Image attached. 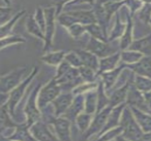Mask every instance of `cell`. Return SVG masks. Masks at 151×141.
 Instances as JSON below:
<instances>
[{"mask_svg":"<svg viewBox=\"0 0 151 141\" xmlns=\"http://www.w3.org/2000/svg\"><path fill=\"white\" fill-rule=\"evenodd\" d=\"M52 124L56 136L59 141H72L71 135V121L66 118L55 117L50 121Z\"/></svg>","mask_w":151,"mask_h":141,"instance_id":"obj_6","label":"cell"},{"mask_svg":"<svg viewBox=\"0 0 151 141\" xmlns=\"http://www.w3.org/2000/svg\"><path fill=\"white\" fill-rule=\"evenodd\" d=\"M119 126H121L123 131L122 135L129 141H137L143 134L131 108L124 107V109L120 119Z\"/></svg>","mask_w":151,"mask_h":141,"instance_id":"obj_1","label":"cell"},{"mask_svg":"<svg viewBox=\"0 0 151 141\" xmlns=\"http://www.w3.org/2000/svg\"><path fill=\"white\" fill-rule=\"evenodd\" d=\"M73 99V94L71 92H64L61 94L52 102L54 106V114L55 117H62L68 109L72 104Z\"/></svg>","mask_w":151,"mask_h":141,"instance_id":"obj_9","label":"cell"},{"mask_svg":"<svg viewBox=\"0 0 151 141\" xmlns=\"http://www.w3.org/2000/svg\"><path fill=\"white\" fill-rule=\"evenodd\" d=\"M112 110V107L108 106L107 107L102 110L101 112L96 114V116L93 119L89 128L85 133H83V135L82 136L83 141L89 140L91 137L94 136V135H96L95 138H97V137L101 133L102 129L105 127Z\"/></svg>","mask_w":151,"mask_h":141,"instance_id":"obj_2","label":"cell"},{"mask_svg":"<svg viewBox=\"0 0 151 141\" xmlns=\"http://www.w3.org/2000/svg\"><path fill=\"white\" fill-rule=\"evenodd\" d=\"M124 109V104H122L121 105H119V106H118L117 107L112 110V111H111L110 114H109V115L108 119H107V122H106L105 127L102 129L101 133H100L98 136L97 137V138H98L99 136H100V135L103 134V133H106L107 131H110V130L114 128L118 124H119L122 114Z\"/></svg>","mask_w":151,"mask_h":141,"instance_id":"obj_13","label":"cell"},{"mask_svg":"<svg viewBox=\"0 0 151 141\" xmlns=\"http://www.w3.org/2000/svg\"><path fill=\"white\" fill-rule=\"evenodd\" d=\"M93 116L86 112H82L77 117L75 122L81 133H85L91 126L93 121Z\"/></svg>","mask_w":151,"mask_h":141,"instance_id":"obj_26","label":"cell"},{"mask_svg":"<svg viewBox=\"0 0 151 141\" xmlns=\"http://www.w3.org/2000/svg\"><path fill=\"white\" fill-rule=\"evenodd\" d=\"M107 104H109V99H107V97L105 95V94H104L103 90H102V85L100 84L98 92V108H97V113H99L102 110L106 108L105 107Z\"/></svg>","mask_w":151,"mask_h":141,"instance_id":"obj_35","label":"cell"},{"mask_svg":"<svg viewBox=\"0 0 151 141\" xmlns=\"http://www.w3.org/2000/svg\"><path fill=\"white\" fill-rule=\"evenodd\" d=\"M131 110L143 133H151V114L133 107Z\"/></svg>","mask_w":151,"mask_h":141,"instance_id":"obj_16","label":"cell"},{"mask_svg":"<svg viewBox=\"0 0 151 141\" xmlns=\"http://www.w3.org/2000/svg\"><path fill=\"white\" fill-rule=\"evenodd\" d=\"M135 87L144 93L151 91V79L141 76H136L135 79Z\"/></svg>","mask_w":151,"mask_h":141,"instance_id":"obj_30","label":"cell"},{"mask_svg":"<svg viewBox=\"0 0 151 141\" xmlns=\"http://www.w3.org/2000/svg\"><path fill=\"white\" fill-rule=\"evenodd\" d=\"M129 86L130 85L129 83H127V84L115 90L109 99V106L113 108L114 107L122 104V103L124 101L126 97H127Z\"/></svg>","mask_w":151,"mask_h":141,"instance_id":"obj_20","label":"cell"},{"mask_svg":"<svg viewBox=\"0 0 151 141\" xmlns=\"http://www.w3.org/2000/svg\"><path fill=\"white\" fill-rule=\"evenodd\" d=\"M37 72V69L34 70L32 73V74L30 75L28 78H27L24 81L22 82L19 85L16 87L15 89H14L11 92L10 96L9 97V100H8V107H9V114L12 116H14L16 111V106H17V103L19 102L21 99V98L22 97L23 92H24L25 89L27 86V84H28V83L31 81V79L33 78L34 75H35Z\"/></svg>","mask_w":151,"mask_h":141,"instance_id":"obj_7","label":"cell"},{"mask_svg":"<svg viewBox=\"0 0 151 141\" xmlns=\"http://www.w3.org/2000/svg\"><path fill=\"white\" fill-rule=\"evenodd\" d=\"M75 52L80 57L83 66L88 67L95 71L99 70L100 62H98V57L95 56L94 54L88 50H82V49L79 50L78 49Z\"/></svg>","mask_w":151,"mask_h":141,"instance_id":"obj_17","label":"cell"},{"mask_svg":"<svg viewBox=\"0 0 151 141\" xmlns=\"http://www.w3.org/2000/svg\"><path fill=\"white\" fill-rule=\"evenodd\" d=\"M45 16V49H47L51 44L52 38L55 30V7H48L44 10Z\"/></svg>","mask_w":151,"mask_h":141,"instance_id":"obj_11","label":"cell"},{"mask_svg":"<svg viewBox=\"0 0 151 141\" xmlns=\"http://www.w3.org/2000/svg\"><path fill=\"white\" fill-rule=\"evenodd\" d=\"M11 9L9 7H6V8H4L1 7V23L4 24L5 21H6V17H9L10 16L11 14Z\"/></svg>","mask_w":151,"mask_h":141,"instance_id":"obj_42","label":"cell"},{"mask_svg":"<svg viewBox=\"0 0 151 141\" xmlns=\"http://www.w3.org/2000/svg\"><path fill=\"white\" fill-rule=\"evenodd\" d=\"M26 67H21L14 69L10 73L4 75L1 78V93L6 94L15 89L21 84L23 75L26 73Z\"/></svg>","mask_w":151,"mask_h":141,"instance_id":"obj_4","label":"cell"},{"mask_svg":"<svg viewBox=\"0 0 151 141\" xmlns=\"http://www.w3.org/2000/svg\"><path fill=\"white\" fill-rule=\"evenodd\" d=\"M150 24H151V21H150Z\"/></svg>","mask_w":151,"mask_h":141,"instance_id":"obj_47","label":"cell"},{"mask_svg":"<svg viewBox=\"0 0 151 141\" xmlns=\"http://www.w3.org/2000/svg\"><path fill=\"white\" fill-rule=\"evenodd\" d=\"M144 98L145 103L148 107V113L151 114V91L144 93Z\"/></svg>","mask_w":151,"mask_h":141,"instance_id":"obj_43","label":"cell"},{"mask_svg":"<svg viewBox=\"0 0 151 141\" xmlns=\"http://www.w3.org/2000/svg\"><path fill=\"white\" fill-rule=\"evenodd\" d=\"M132 21H131L130 17H128V24L127 26V29L123 37H122L121 42H120V47L122 49L129 48L132 43Z\"/></svg>","mask_w":151,"mask_h":141,"instance_id":"obj_29","label":"cell"},{"mask_svg":"<svg viewBox=\"0 0 151 141\" xmlns=\"http://www.w3.org/2000/svg\"><path fill=\"white\" fill-rule=\"evenodd\" d=\"M86 31L91 33L93 38L101 40L102 42H107V40H105L106 34L104 33L103 29L100 26H98L95 24L89 25L86 26Z\"/></svg>","mask_w":151,"mask_h":141,"instance_id":"obj_31","label":"cell"},{"mask_svg":"<svg viewBox=\"0 0 151 141\" xmlns=\"http://www.w3.org/2000/svg\"><path fill=\"white\" fill-rule=\"evenodd\" d=\"M129 50L150 54L151 53V35L133 42L129 47Z\"/></svg>","mask_w":151,"mask_h":141,"instance_id":"obj_21","label":"cell"},{"mask_svg":"<svg viewBox=\"0 0 151 141\" xmlns=\"http://www.w3.org/2000/svg\"><path fill=\"white\" fill-rule=\"evenodd\" d=\"M85 102H83V97L81 94H78L73 101L69 108L64 115L63 117L69 119L70 121H75L78 116L82 113V110L84 109Z\"/></svg>","mask_w":151,"mask_h":141,"instance_id":"obj_14","label":"cell"},{"mask_svg":"<svg viewBox=\"0 0 151 141\" xmlns=\"http://www.w3.org/2000/svg\"><path fill=\"white\" fill-rule=\"evenodd\" d=\"M35 19L45 34V16L44 11L41 8H37L36 9Z\"/></svg>","mask_w":151,"mask_h":141,"instance_id":"obj_37","label":"cell"},{"mask_svg":"<svg viewBox=\"0 0 151 141\" xmlns=\"http://www.w3.org/2000/svg\"><path fill=\"white\" fill-rule=\"evenodd\" d=\"M121 57L120 53H116V54L111 55V56L102 58L100 61V66H99V74H103V73L108 72L116 69V65L117 64L119 60Z\"/></svg>","mask_w":151,"mask_h":141,"instance_id":"obj_19","label":"cell"},{"mask_svg":"<svg viewBox=\"0 0 151 141\" xmlns=\"http://www.w3.org/2000/svg\"><path fill=\"white\" fill-rule=\"evenodd\" d=\"M25 13H26V11L25 10L21 11L19 12L17 15L14 16L13 19H11V20L9 21V22H7L6 24L3 25V26H1V38H4V37H6V35L11 32V30H12L14 24H16V22H17V21L19 20L20 18Z\"/></svg>","mask_w":151,"mask_h":141,"instance_id":"obj_32","label":"cell"},{"mask_svg":"<svg viewBox=\"0 0 151 141\" xmlns=\"http://www.w3.org/2000/svg\"><path fill=\"white\" fill-rule=\"evenodd\" d=\"M96 86V84L93 83H87L85 84H81L78 86L73 89V94H81L86 91H91L94 87Z\"/></svg>","mask_w":151,"mask_h":141,"instance_id":"obj_39","label":"cell"},{"mask_svg":"<svg viewBox=\"0 0 151 141\" xmlns=\"http://www.w3.org/2000/svg\"><path fill=\"white\" fill-rule=\"evenodd\" d=\"M37 90L34 91L31 94L28 102L25 107V113L26 114V123L28 128H30L34 124L40 121V113L35 105V97H36Z\"/></svg>","mask_w":151,"mask_h":141,"instance_id":"obj_10","label":"cell"},{"mask_svg":"<svg viewBox=\"0 0 151 141\" xmlns=\"http://www.w3.org/2000/svg\"><path fill=\"white\" fill-rule=\"evenodd\" d=\"M65 52L58 51L47 53L42 57V59L45 63L52 66L59 65L64 60L66 56Z\"/></svg>","mask_w":151,"mask_h":141,"instance_id":"obj_24","label":"cell"},{"mask_svg":"<svg viewBox=\"0 0 151 141\" xmlns=\"http://www.w3.org/2000/svg\"><path fill=\"white\" fill-rule=\"evenodd\" d=\"M74 17L77 24L83 26H89L97 22V18L91 11H69Z\"/></svg>","mask_w":151,"mask_h":141,"instance_id":"obj_18","label":"cell"},{"mask_svg":"<svg viewBox=\"0 0 151 141\" xmlns=\"http://www.w3.org/2000/svg\"><path fill=\"white\" fill-rule=\"evenodd\" d=\"M116 141H129V140L124 138V137L121 135L116 138Z\"/></svg>","mask_w":151,"mask_h":141,"instance_id":"obj_45","label":"cell"},{"mask_svg":"<svg viewBox=\"0 0 151 141\" xmlns=\"http://www.w3.org/2000/svg\"><path fill=\"white\" fill-rule=\"evenodd\" d=\"M78 69L79 74L83 81L86 83H93L95 79V71L90 69L88 67H86L83 66Z\"/></svg>","mask_w":151,"mask_h":141,"instance_id":"obj_34","label":"cell"},{"mask_svg":"<svg viewBox=\"0 0 151 141\" xmlns=\"http://www.w3.org/2000/svg\"><path fill=\"white\" fill-rule=\"evenodd\" d=\"M64 60L73 68L79 69L80 67H83V64L80 57L75 51L70 52L68 54H66Z\"/></svg>","mask_w":151,"mask_h":141,"instance_id":"obj_33","label":"cell"},{"mask_svg":"<svg viewBox=\"0 0 151 141\" xmlns=\"http://www.w3.org/2000/svg\"><path fill=\"white\" fill-rule=\"evenodd\" d=\"M71 68H72L71 66L69 65L65 60H64L63 62L59 65L58 69H57V75L55 76V79H58L60 77H62L63 75H64L66 72H68Z\"/></svg>","mask_w":151,"mask_h":141,"instance_id":"obj_40","label":"cell"},{"mask_svg":"<svg viewBox=\"0 0 151 141\" xmlns=\"http://www.w3.org/2000/svg\"><path fill=\"white\" fill-rule=\"evenodd\" d=\"M1 141H12V140H8V139H6V138H1Z\"/></svg>","mask_w":151,"mask_h":141,"instance_id":"obj_46","label":"cell"},{"mask_svg":"<svg viewBox=\"0 0 151 141\" xmlns=\"http://www.w3.org/2000/svg\"><path fill=\"white\" fill-rule=\"evenodd\" d=\"M30 133L37 141H59L45 123L39 121L30 128Z\"/></svg>","mask_w":151,"mask_h":141,"instance_id":"obj_8","label":"cell"},{"mask_svg":"<svg viewBox=\"0 0 151 141\" xmlns=\"http://www.w3.org/2000/svg\"><path fill=\"white\" fill-rule=\"evenodd\" d=\"M98 108V92L95 91H89L85 97V112L89 114H93Z\"/></svg>","mask_w":151,"mask_h":141,"instance_id":"obj_22","label":"cell"},{"mask_svg":"<svg viewBox=\"0 0 151 141\" xmlns=\"http://www.w3.org/2000/svg\"><path fill=\"white\" fill-rule=\"evenodd\" d=\"M26 28L28 33L31 34V35L38 37L41 40H45V35H44V33L41 30L39 25L37 24V23L35 19V17L33 16L30 15L28 18V19H27Z\"/></svg>","mask_w":151,"mask_h":141,"instance_id":"obj_25","label":"cell"},{"mask_svg":"<svg viewBox=\"0 0 151 141\" xmlns=\"http://www.w3.org/2000/svg\"><path fill=\"white\" fill-rule=\"evenodd\" d=\"M25 42V39L20 36H17V35L6 37L4 38L1 39V48H4L9 45H12L13 44L19 43V42Z\"/></svg>","mask_w":151,"mask_h":141,"instance_id":"obj_38","label":"cell"},{"mask_svg":"<svg viewBox=\"0 0 151 141\" xmlns=\"http://www.w3.org/2000/svg\"><path fill=\"white\" fill-rule=\"evenodd\" d=\"M60 86L56 79L53 78L40 91L37 99V106L39 108L42 110L50 102H52L60 94Z\"/></svg>","mask_w":151,"mask_h":141,"instance_id":"obj_3","label":"cell"},{"mask_svg":"<svg viewBox=\"0 0 151 141\" xmlns=\"http://www.w3.org/2000/svg\"><path fill=\"white\" fill-rule=\"evenodd\" d=\"M6 139L12 141H37L26 124H18L14 133Z\"/></svg>","mask_w":151,"mask_h":141,"instance_id":"obj_15","label":"cell"},{"mask_svg":"<svg viewBox=\"0 0 151 141\" xmlns=\"http://www.w3.org/2000/svg\"><path fill=\"white\" fill-rule=\"evenodd\" d=\"M70 34L73 37H78L86 31V26H83L80 24H76L69 28Z\"/></svg>","mask_w":151,"mask_h":141,"instance_id":"obj_36","label":"cell"},{"mask_svg":"<svg viewBox=\"0 0 151 141\" xmlns=\"http://www.w3.org/2000/svg\"><path fill=\"white\" fill-rule=\"evenodd\" d=\"M143 57V54L138 52L129 50L121 53V58L124 62L127 64H134L139 62Z\"/></svg>","mask_w":151,"mask_h":141,"instance_id":"obj_28","label":"cell"},{"mask_svg":"<svg viewBox=\"0 0 151 141\" xmlns=\"http://www.w3.org/2000/svg\"><path fill=\"white\" fill-rule=\"evenodd\" d=\"M138 76L151 79V57H143L139 62L128 65Z\"/></svg>","mask_w":151,"mask_h":141,"instance_id":"obj_12","label":"cell"},{"mask_svg":"<svg viewBox=\"0 0 151 141\" xmlns=\"http://www.w3.org/2000/svg\"><path fill=\"white\" fill-rule=\"evenodd\" d=\"M1 132L5 131L6 128H16L18 125H16L9 117V111L8 105L6 104L2 105L1 107Z\"/></svg>","mask_w":151,"mask_h":141,"instance_id":"obj_27","label":"cell"},{"mask_svg":"<svg viewBox=\"0 0 151 141\" xmlns=\"http://www.w3.org/2000/svg\"><path fill=\"white\" fill-rule=\"evenodd\" d=\"M137 141H151V133H143L142 136Z\"/></svg>","mask_w":151,"mask_h":141,"instance_id":"obj_44","label":"cell"},{"mask_svg":"<svg viewBox=\"0 0 151 141\" xmlns=\"http://www.w3.org/2000/svg\"><path fill=\"white\" fill-rule=\"evenodd\" d=\"M151 14V5L148 4L145 5L144 8L143 9V10L141 11V13H140V18L143 21L147 22L150 19V16Z\"/></svg>","mask_w":151,"mask_h":141,"instance_id":"obj_41","label":"cell"},{"mask_svg":"<svg viewBox=\"0 0 151 141\" xmlns=\"http://www.w3.org/2000/svg\"><path fill=\"white\" fill-rule=\"evenodd\" d=\"M86 50L92 52L95 56L105 58L117 53V47L116 45H112L107 43V42H102L101 40L91 37L87 44Z\"/></svg>","mask_w":151,"mask_h":141,"instance_id":"obj_5","label":"cell"},{"mask_svg":"<svg viewBox=\"0 0 151 141\" xmlns=\"http://www.w3.org/2000/svg\"><path fill=\"white\" fill-rule=\"evenodd\" d=\"M124 67V66L122 65L119 67L114 69V70L102 74V77L103 78V83L105 84L106 90L111 88L114 85L115 81L118 79L119 76L121 74Z\"/></svg>","mask_w":151,"mask_h":141,"instance_id":"obj_23","label":"cell"}]
</instances>
